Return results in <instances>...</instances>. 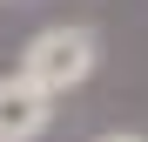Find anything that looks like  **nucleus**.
Instances as JSON below:
<instances>
[{
  "instance_id": "f257e3e1",
  "label": "nucleus",
  "mask_w": 148,
  "mask_h": 142,
  "mask_svg": "<svg viewBox=\"0 0 148 142\" xmlns=\"http://www.w3.org/2000/svg\"><path fill=\"white\" fill-rule=\"evenodd\" d=\"M94 61H101L94 27H40L27 47H20V68H14V75L61 102V95H74V88L94 75Z\"/></svg>"
},
{
  "instance_id": "f03ea898",
  "label": "nucleus",
  "mask_w": 148,
  "mask_h": 142,
  "mask_svg": "<svg viewBox=\"0 0 148 142\" xmlns=\"http://www.w3.org/2000/svg\"><path fill=\"white\" fill-rule=\"evenodd\" d=\"M47 122H54V95H40L20 75H0V142H34L47 135Z\"/></svg>"
},
{
  "instance_id": "7ed1b4c3",
  "label": "nucleus",
  "mask_w": 148,
  "mask_h": 142,
  "mask_svg": "<svg viewBox=\"0 0 148 142\" xmlns=\"http://www.w3.org/2000/svg\"><path fill=\"white\" fill-rule=\"evenodd\" d=\"M94 142H148V135H135V129H108V135H94Z\"/></svg>"
}]
</instances>
